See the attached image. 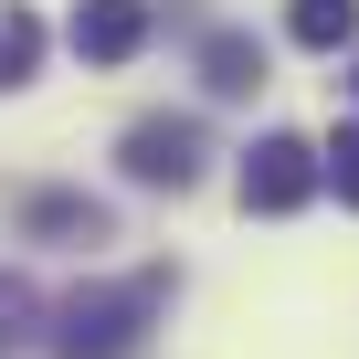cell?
Returning a JSON list of instances; mask_svg holds the SVG:
<instances>
[{
    "instance_id": "8992f818",
    "label": "cell",
    "mask_w": 359,
    "mask_h": 359,
    "mask_svg": "<svg viewBox=\"0 0 359 359\" xmlns=\"http://www.w3.org/2000/svg\"><path fill=\"white\" fill-rule=\"evenodd\" d=\"M285 32L306 53H348L359 43V0H285Z\"/></svg>"
},
{
    "instance_id": "52a82bcc",
    "label": "cell",
    "mask_w": 359,
    "mask_h": 359,
    "mask_svg": "<svg viewBox=\"0 0 359 359\" xmlns=\"http://www.w3.org/2000/svg\"><path fill=\"white\" fill-rule=\"evenodd\" d=\"M32 64H43V22L22 0H0V85H32Z\"/></svg>"
},
{
    "instance_id": "6da1fadb",
    "label": "cell",
    "mask_w": 359,
    "mask_h": 359,
    "mask_svg": "<svg viewBox=\"0 0 359 359\" xmlns=\"http://www.w3.org/2000/svg\"><path fill=\"white\" fill-rule=\"evenodd\" d=\"M158 296H169V275H116V285L74 296V306H64V359H137Z\"/></svg>"
},
{
    "instance_id": "3957f363",
    "label": "cell",
    "mask_w": 359,
    "mask_h": 359,
    "mask_svg": "<svg viewBox=\"0 0 359 359\" xmlns=\"http://www.w3.org/2000/svg\"><path fill=\"white\" fill-rule=\"evenodd\" d=\"M306 191H317V148L306 137H254V158H243V212H306Z\"/></svg>"
},
{
    "instance_id": "9c48e42d",
    "label": "cell",
    "mask_w": 359,
    "mask_h": 359,
    "mask_svg": "<svg viewBox=\"0 0 359 359\" xmlns=\"http://www.w3.org/2000/svg\"><path fill=\"white\" fill-rule=\"evenodd\" d=\"M317 180H338V201L359 212V127H338V137L317 148Z\"/></svg>"
},
{
    "instance_id": "277c9868",
    "label": "cell",
    "mask_w": 359,
    "mask_h": 359,
    "mask_svg": "<svg viewBox=\"0 0 359 359\" xmlns=\"http://www.w3.org/2000/svg\"><path fill=\"white\" fill-rule=\"evenodd\" d=\"M148 43V0H74V53L85 64H127Z\"/></svg>"
},
{
    "instance_id": "30bf717a",
    "label": "cell",
    "mask_w": 359,
    "mask_h": 359,
    "mask_svg": "<svg viewBox=\"0 0 359 359\" xmlns=\"http://www.w3.org/2000/svg\"><path fill=\"white\" fill-rule=\"evenodd\" d=\"M22 317H32V285H22V275H0V348L22 338Z\"/></svg>"
},
{
    "instance_id": "5b68a950",
    "label": "cell",
    "mask_w": 359,
    "mask_h": 359,
    "mask_svg": "<svg viewBox=\"0 0 359 359\" xmlns=\"http://www.w3.org/2000/svg\"><path fill=\"white\" fill-rule=\"evenodd\" d=\"M201 85H212V95H254V85H264V43H254V32H212V43H201Z\"/></svg>"
},
{
    "instance_id": "7a4b0ae2",
    "label": "cell",
    "mask_w": 359,
    "mask_h": 359,
    "mask_svg": "<svg viewBox=\"0 0 359 359\" xmlns=\"http://www.w3.org/2000/svg\"><path fill=\"white\" fill-rule=\"evenodd\" d=\"M127 180H148V191H191V180H201V127H191V116H137V127H127Z\"/></svg>"
},
{
    "instance_id": "ba28073f",
    "label": "cell",
    "mask_w": 359,
    "mask_h": 359,
    "mask_svg": "<svg viewBox=\"0 0 359 359\" xmlns=\"http://www.w3.org/2000/svg\"><path fill=\"white\" fill-rule=\"evenodd\" d=\"M22 222H32V233H85V243L106 233V212H95V201H74V191H32V201H22Z\"/></svg>"
},
{
    "instance_id": "8fae6325",
    "label": "cell",
    "mask_w": 359,
    "mask_h": 359,
    "mask_svg": "<svg viewBox=\"0 0 359 359\" xmlns=\"http://www.w3.org/2000/svg\"><path fill=\"white\" fill-rule=\"evenodd\" d=\"M348 95H359V53H348Z\"/></svg>"
}]
</instances>
